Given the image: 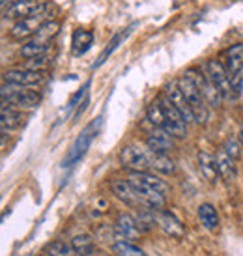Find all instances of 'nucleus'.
Returning <instances> with one entry per match:
<instances>
[{"label":"nucleus","instance_id":"19","mask_svg":"<svg viewBox=\"0 0 243 256\" xmlns=\"http://www.w3.org/2000/svg\"><path fill=\"white\" fill-rule=\"evenodd\" d=\"M198 168H200L204 180H208L210 184H214L221 178L219 176V168H217V161L215 156L208 154V152H198Z\"/></svg>","mask_w":243,"mask_h":256},{"label":"nucleus","instance_id":"21","mask_svg":"<svg viewBox=\"0 0 243 256\" xmlns=\"http://www.w3.org/2000/svg\"><path fill=\"white\" fill-rule=\"evenodd\" d=\"M72 249L77 256H96L98 249L96 243L88 234H79L72 240Z\"/></svg>","mask_w":243,"mask_h":256},{"label":"nucleus","instance_id":"33","mask_svg":"<svg viewBox=\"0 0 243 256\" xmlns=\"http://www.w3.org/2000/svg\"><path fill=\"white\" fill-rule=\"evenodd\" d=\"M17 2H21V0H0V12H6L10 6H14Z\"/></svg>","mask_w":243,"mask_h":256},{"label":"nucleus","instance_id":"22","mask_svg":"<svg viewBox=\"0 0 243 256\" xmlns=\"http://www.w3.org/2000/svg\"><path fill=\"white\" fill-rule=\"evenodd\" d=\"M150 164H152V170H158L159 174L170 176V174L176 172V163L166 154H156V152L150 150Z\"/></svg>","mask_w":243,"mask_h":256},{"label":"nucleus","instance_id":"28","mask_svg":"<svg viewBox=\"0 0 243 256\" xmlns=\"http://www.w3.org/2000/svg\"><path fill=\"white\" fill-rule=\"evenodd\" d=\"M129 32H131L129 28H126V30H122V32H118V34H116V36L107 43V47H105V50H103V52L100 54V58H98V62L94 64V68H100V66L105 64V62L108 60V56H110V54H112V52H114V50L118 49V45H120V43L124 42V40H126V36H128Z\"/></svg>","mask_w":243,"mask_h":256},{"label":"nucleus","instance_id":"29","mask_svg":"<svg viewBox=\"0 0 243 256\" xmlns=\"http://www.w3.org/2000/svg\"><path fill=\"white\" fill-rule=\"evenodd\" d=\"M49 66H50L49 54H43V56H36V58H24V62H22L21 68L30 70V72L45 73L47 70H49Z\"/></svg>","mask_w":243,"mask_h":256},{"label":"nucleus","instance_id":"12","mask_svg":"<svg viewBox=\"0 0 243 256\" xmlns=\"http://www.w3.org/2000/svg\"><path fill=\"white\" fill-rule=\"evenodd\" d=\"M49 6V2H43V0H21L14 6H10L6 10V17L8 19H15V21H21V19H26L30 15L40 14L42 10Z\"/></svg>","mask_w":243,"mask_h":256},{"label":"nucleus","instance_id":"25","mask_svg":"<svg viewBox=\"0 0 243 256\" xmlns=\"http://www.w3.org/2000/svg\"><path fill=\"white\" fill-rule=\"evenodd\" d=\"M49 43L45 42H38L34 38H30L24 42V45L21 47V56L22 58H36L43 56V54H49Z\"/></svg>","mask_w":243,"mask_h":256},{"label":"nucleus","instance_id":"2","mask_svg":"<svg viewBox=\"0 0 243 256\" xmlns=\"http://www.w3.org/2000/svg\"><path fill=\"white\" fill-rule=\"evenodd\" d=\"M176 82H178L180 90L184 92L186 100L189 101V105H191L194 122H196V124H206L208 118H210V105L206 103L202 92L198 90V86L194 84L193 80L187 77V75H182Z\"/></svg>","mask_w":243,"mask_h":256},{"label":"nucleus","instance_id":"13","mask_svg":"<svg viewBox=\"0 0 243 256\" xmlns=\"http://www.w3.org/2000/svg\"><path fill=\"white\" fill-rule=\"evenodd\" d=\"M166 100L170 101L174 107L178 108L182 116L186 118L187 124H193L194 122V116H193V110H191V105H189V101L186 100V96L184 92L180 90L178 82H170V84L164 86V94H163Z\"/></svg>","mask_w":243,"mask_h":256},{"label":"nucleus","instance_id":"31","mask_svg":"<svg viewBox=\"0 0 243 256\" xmlns=\"http://www.w3.org/2000/svg\"><path fill=\"white\" fill-rule=\"evenodd\" d=\"M72 245H68L64 242H52L50 245L45 247V254L47 256H72Z\"/></svg>","mask_w":243,"mask_h":256},{"label":"nucleus","instance_id":"36","mask_svg":"<svg viewBox=\"0 0 243 256\" xmlns=\"http://www.w3.org/2000/svg\"><path fill=\"white\" fill-rule=\"evenodd\" d=\"M96 256H108V254H103V252H98Z\"/></svg>","mask_w":243,"mask_h":256},{"label":"nucleus","instance_id":"14","mask_svg":"<svg viewBox=\"0 0 243 256\" xmlns=\"http://www.w3.org/2000/svg\"><path fill=\"white\" fill-rule=\"evenodd\" d=\"M128 182L133 187H148V189L163 192L164 196L168 194V185L164 184V180H161L152 172H131L128 176Z\"/></svg>","mask_w":243,"mask_h":256},{"label":"nucleus","instance_id":"27","mask_svg":"<svg viewBox=\"0 0 243 256\" xmlns=\"http://www.w3.org/2000/svg\"><path fill=\"white\" fill-rule=\"evenodd\" d=\"M112 254L114 256H148L140 247H136L135 243L128 240H116L112 243Z\"/></svg>","mask_w":243,"mask_h":256},{"label":"nucleus","instance_id":"23","mask_svg":"<svg viewBox=\"0 0 243 256\" xmlns=\"http://www.w3.org/2000/svg\"><path fill=\"white\" fill-rule=\"evenodd\" d=\"M198 220H200V224L206 230H215L219 226V214H217L214 204L204 202V204L198 206Z\"/></svg>","mask_w":243,"mask_h":256},{"label":"nucleus","instance_id":"7","mask_svg":"<svg viewBox=\"0 0 243 256\" xmlns=\"http://www.w3.org/2000/svg\"><path fill=\"white\" fill-rule=\"evenodd\" d=\"M159 101H161V107H163V112H164V122H166L164 131H168V133L174 135L176 138H186V135H187L186 118L182 116V112H180L178 108L174 107L164 96H161Z\"/></svg>","mask_w":243,"mask_h":256},{"label":"nucleus","instance_id":"3","mask_svg":"<svg viewBox=\"0 0 243 256\" xmlns=\"http://www.w3.org/2000/svg\"><path fill=\"white\" fill-rule=\"evenodd\" d=\"M100 129H101V118H96V120L90 122V124L80 131V135L77 136V140L72 144V148H70L68 156H66L64 166H73L75 163H79L80 159L86 156V152L90 150L94 138L100 133Z\"/></svg>","mask_w":243,"mask_h":256},{"label":"nucleus","instance_id":"4","mask_svg":"<svg viewBox=\"0 0 243 256\" xmlns=\"http://www.w3.org/2000/svg\"><path fill=\"white\" fill-rule=\"evenodd\" d=\"M50 19H52V15H50V4H49L40 14L30 15L26 19H21V21L15 22L14 26H12V30H10V36L14 38V40H17V42H26V40L36 36L38 30L42 28L47 21H50Z\"/></svg>","mask_w":243,"mask_h":256},{"label":"nucleus","instance_id":"5","mask_svg":"<svg viewBox=\"0 0 243 256\" xmlns=\"http://www.w3.org/2000/svg\"><path fill=\"white\" fill-rule=\"evenodd\" d=\"M204 73L206 77L212 80V84L219 90V94L222 96V100H234V88H232V77L226 72V68L221 60L210 58L204 64Z\"/></svg>","mask_w":243,"mask_h":256},{"label":"nucleus","instance_id":"17","mask_svg":"<svg viewBox=\"0 0 243 256\" xmlns=\"http://www.w3.org/2000/svg\"><path fill=\"white\" fill-rule=\"evenodd\" d=\"M222 64L226 68V72L232 75H236L243 70V43H236V45H230L228 49L222 52Z\"/></svg>","mask_w":243,"mask_h":256},{"label":"nucleus","instance_id":"30","mask_svg":"<svg viewBox=\"0 0 243 256\" xmlns=\"http://www.w3.org/2000/svg\"><path fill=\"white\" fill-rule=\"evenodd\" d=\"M58 30H60V22L54 21V19H50V21H47L42 26V28L38 30V34L34 36V40H38V42L49 43L50 40H52V38L58 34Z\"/></svg>","mask_w":243,"mask_h":256},{"label":"nucleus","instance_id":"34","mask_svg":"<svg viewBox=\"0 0 243 256\" xmlns=\"http://www.w3.org/2000/svg\"><path fill=\"white\" fill-rule=\"evenodd\" d=\"M8 142V136H6V131L0 128V148H4Z\"/></svg>","mask_w":243,"mask_h":256},{"label":"nucleus","instance_id":"10","mask_svg":"<svg viewBox=\"0 0 243 256\" xmlns=\"http://www.w3.org/2000/svg\"><path fill=\"white\" fill-rule=\"evenodd\" d=\"M176 146V136L161 128H154L146 136V148L156 154H168Z\"/></svg>","mask_w":243,"mask_h":256},{"label":"nucleus","instance_id":"11","mask_svg":"<svg viewBox=\"0 0 243 256\" xmlns=\"http://www.w3.org/2000/svg\"><path fill=\"white\" fill-rule=\"evenodd\" d=\"M110 187H112V192H114L116 196H118L124 204L135 208V210H148V208H144L138 191H136L133 185L129 184L128 180H114Z\"/></svg>","mask_w":243,"mask_h":256},{"label":"nucleus","instance_id":"20","mask_svg":"<svg viewBox=\"0 0 243 256\" xmlns=\"http://www.w3.org/2000/svg\"><path fill=\"white\" fill-rule=\"evenodd\" d=\"M94 43V34L90 30L77 28L73 32L72 38V50L75 56H82L86 50L90 49V45Z\"/></svg>","mask_w":243,"mask_h":256},{"label":"nucleus","instance_id":"35","mask_svg":"<svg viewBox=\"0 0 243 256\" xmlns=\"http://www.w3.org/2000/svg\"><path fill=\"white\" fill-rule=\"evenodd\" d=\"M240 140H242V146H243V128H242V131H240Z\"/></svg>","mask_w":243,"mask_h":256},{"label":"nucleus","instance_id":"24","mask_svg":"<svg viewBox=\"0 0 243 256\" xmlns=\"http://www.w3.org/2000/svg\"><path fill=\"white\" fill-rule=\"evenodd\" d=\"M215 161H217L219 176H221L222 180H232L234 176H236V164H234V159H232L224 150H219V152H217Z\"/></svg>","mask_w":243,"mask_h":256},{"label":"nucleus","instance_id":"6","mask_svg":"<svg viewBox=\"0 0 243 256\" xmlns=\"http://www.w3.org/2000/svg\"><path fill=\"white\" fill-rule=\"evenodd\" d=\"M120 163L122 166L129 172H150V150L129 144L126 148H122L120 152Z\"/></svg>","mask_w":243,"mask_h":256},{"label":"nucleus","instance_id":"26","mask_svg":"<svg viewBox=\"0 0 243 256\" xmlns=\"http://www.w3.org/2000/svg\"><path fill=\"white\" fill-rule=\"evenodd\" d=\"M146 120L150 122L154 128H161L164 129V126H166V122H164V112H163V107H161V101L154 100L148 105V108H146Z\"/></svg>","mask_w":243,"mask_h":256},{"label":"nucleus","instance_id":"32","mask_svg":"<svg viewBox=\"0 0 243 256\" xmlns=\"http://www.w3.org/2000/svg\"><path fill=\"white\" fill-rule=\"evenodd\" d=\"M222 150H224V152H226V154H228L234 161L242 157V144H240V140H238V138H234V136H228V138L224 140V144H222Z\"/></svg>","mask_w":243,"mask_h":256},{"label":"nucleus","instance_id":"18","mask_svg":"<svg viewBox=\"0 0 243 256\" xmlns=\"http://www.w3.org/2000/svg\"><path fill=\"white\" fill-rule=\"evenodd\" d=\"M22 116L21 112H17V108L8 107L6 103L0 101V128L4 131H15L22 126Z\"/></svg>","mask_w":243,"mask_h":256},{"label":"nucleus","instance_id":"8","mask_svg":"<svg viewBox=\"0 0 243 256\" xmlns=\"http://www.w3.org/2000/svg\"><path fill=\"white\" fill-rule=\"evenodd\" d=\"M186 75L193 80L194 84L198 86V90L202 92V96H204V100H206V103L210 107H221L222 96L219 94V90L212 84V80L206 77V73L198 72V70H189Z\"/></svg>","mask_w":243,"mask_h":256},{"label":"nucleus","instance_id":"16","mask_svg":"<svg viewBox=\"0 0 243 256\" xmlns=\"http://www.w3.org/2000/svg\"><path fill=\"white\" fill-rule=\"evenodd\" d=\"M156 222L159 224V228L163 230L164 234H168L170 238H184L186 236V228L182 224V220L172 215L170 212H163V210H156Z\"/></svg>","mask_w":243,"mask_h":256},{"label":"nucleus","instance_id":"9","mask_svg":"<svg viewBox=\"0 0 243 256\" xmlns=\"http://www.w3.org/2000/svg\"><path fill=\"white\" fill-rule=\"evenodd\" d=\"M43 80H45V75L40 72H30V70H24V68H14V70H8L4 73V82H10V84H17V86H26V88H36V86H42Z\"/></svg>","mask_w":243,"mask_h":256},{"label":"nucleus","instance_id":"15","mask_svg":"<svg viewBox=\"0 0 243 256\" xmlns=\"http://www.w3.org/2000/svg\"><path fill=\"white\" fill-rule=\"evenodd\" d=\"M114 230H116V234H118V240H128V242L136 240V238H140V234H142V228L138 224L136 217H133V215H129V214L118 215Z\"/></svg>","mask_w":243,"mask_h":256},{"label":"nucleus","instance_id":"1","mask_svg":"<svg viewBox=\"0 0 243 256\" xmlns=\"http://www.w3.org/2000/svg\"><path fill=\"white\" fill-rule=\"evenodd\" d=\"M0 101L6 103L8 107H14L17 110H30V108H36L42 101V96L36 90H30L26 86H17L4 82L0 86Z\"/></svg>","mask_w":243,"mask_h":256}]
</instances>
